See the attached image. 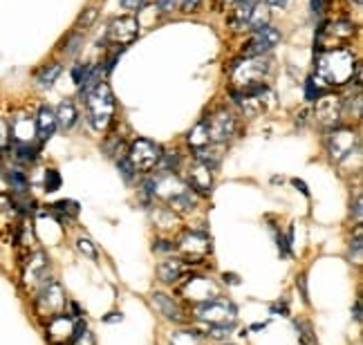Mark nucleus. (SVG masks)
Returning <instances> with one entry per match:
<instances>
[{"label":"nucleus","instance_id":"nucleus-44","mask_svg":"<svg viewBox=\"0 0 363 345\" xmlns=\"http://www.w3.org/2000/svg\"><path fill=\"white\" fill-rule=\"evenodd\" d=\"M121 318H123L121 312H112V314H108L104 320H106V323H117V320H121Z\"/></svg>","mask_w":363,"mask_h":345},{"label":"nucleus","instance_id":"nucleus-40","mask_svg":"<svg viewBox=\"0 0 363 345\" xmlns=\"http://www.w3.org/2000/svg\"><path fill=\"white\" fill-rule=\"evenodd\" d=\"M299 283H296V287H301V294H303V301L308 303L310 298H308V287H305V276H301V278H296Z\"/></svg>","mask_w":363,"mask_h":345},{"label":"nucleus","instance_id":"nucleus-23","mask_svg":"<svg viewBox=\"0 0 363 345\" xmlns=\"http://www.w3.org/2000/svg\"><path fill=\"white\" fill-rule=\"evenodd\" d=\"M171 345H202V334L196 330H179L171 337Z\"/></svg>","mask_w":363,"mask_h":345},{"label":"nucleus","instance_id":"nucleus-27","mask_svg":"<svg viewBox=\"0 0 363 345\" xmlns=\"http://www.w3.org/2000/svg\"><path fill=\"white\" fill-rule=\"evenodd\" d=\"M76 249L81 251L83 256H88L90 260H97V256H99V254H97V249H95V245L90 243L88 238H78V240H76Z\"/></svg>","mask_w":363,"mask_h":345},{"label":"nucleus","instance_id":"nucleus-39","mask_svg":"<svg viewBox=\"0 0 363 345\" xmlns=\"http://www.w3.org/2000/svg\"><path fill=\"white\" fill-rule=\"evenodd\" d=\"M121 7H126V9H139L144 5V0H119Z\"/></svg>","mask_w":363,"mask_h":345},{"label":"nucleus","instance_id":"nucleus-20","mask_svg":"<svg viewBox=\"0 0 363 345\" xmlns=\"http://www.w3.org/2000/svg\"><path fill=\"white\" fill-rule=\"evenodd\" d=\"M56 126H59V128H63V130H70L72 126L76 123V119H78V112H76V106L72 101H61V106L56 108Z\"/></svg>","mask_w":363,"mask_h":345},{"label":"nucleus","instance_id":"nucleus-15","mask_svg":"<svg viewBox=\"0 0 363 345\" xmlns=\"http://www.w3.org/2000/svg\"><path fill=\"white\" fill-rule=\"evenodd\" d=\"M193 262H186V260H164L160 262V267H157V276H160V280L166 283V285H173L177 283L179 278H184V276L189 273V267Z\"/></svg>","mask_w":363,"mask_h":345},{"label":"nucleus","instance_id":"nucleus-21","mask_svg":"<svg viewBox=\"0 0 363 345\" xmlns=\"http://www.w3.org/2000/svg\"><path fill=\"white\" fill-rule=\"evenodd\" d=\"M45 271H48V256H45L43 251H39V254L29 260L27 278H32V283H43L45 280Z\"/></svg>","mask_w":363,"mask_h":345},{"label":"nucleus","instance_id":"nucleus-43","mask_svg":"<svg viewBox=\"0 0 363 345\" xmlns=\"http://www.w3.org/2000/svg\"><path fill=\"white\" fill-rule=\"evenodd\" d=\"M294 184V187H296L303 195H305V198H310V191H308V187H305V182H301V180H294L292 182Z\"/></svg>","mask_w":363,"mask_h":345},{"label":"nucleus","instance_id":"nucleus-47","mask_svg":"<svg viewBox=\"0 0 363 345\" xmlns=\"http://www.w3.org/2000/svg\"><path fill=\"white\" fill-rule=\"evenodd\" d=\"M355 320H361V301L355 303Z\"/></svg>","mask_w":363,"mask_h":345},{"label":"nucleus","instance_id":"nucleus-38","mask_svg":"<svg viewBox=\"0 0 363 345\" xmlns=\"http://www.w3.org/2000/svg\"><path fill=\"white\" fill-rule=\"evenodd\" d=\"M155 251H175V245L171 243V240H157V243L153 245Z\"/></svg>","mask_w":363,"mask_h":345},{"label":"nucleus","instance_id":"nucleus-24","mask_svg":"<svg viewBox=\"0 0 363 345\" xmlns=\"http://www.w3.org/2000/svg\"><path fill=\"white\" fill-rule=\"evenodd\" d=\"M233 332V325H207L204 327V337H209L213 341H226Z\"/></svg>","mask_w":363,"mask_h":345},{"label":"nucleus","instance_id":"nucleus-11","mask_svg":"<svg viewBox=\"0 0 363 345\" xmlns=\"http://www.w3.org/2000/svg\"><path fill=\"white\" fill-rule=\"evenodd\" d=\"M280 43V32L271 25H263L254 29V36L249 41V56H263L271 52Z\"/></svg>","mask_w":363,"mask_h":345},{"label":"nucleus","instance_id":"nucleus-2","mask_svg":"<svg viewBox=\"0 0 363 345\" xmlns=\"http://www.w3.org/2000/svg\"><path fill=\"white\" fill-rule=\"evenodd\" d=\"M85 110H88V121L97 133L108 130L117 110L115 97H112V90L108 83L99 81L93 90L85 92Z\"/></svg>","mask_w":363,"mask_h":345},{"label":"nucleus","instance_id":"nucleus-8","mask_svg":"<svg viewBox=\"0 0 363 345\" xmlns=\"http://www.w3.org/2000/svg\"><path fill=\"white\" fill-rule=\"evenodd\" d=\"M357 148V133L350 128H332L327 135V153L332 162H343Z\"/></svg>","mask_w":363,"mask_h":345},{"label":"nucleus","instance_id":"nucleus-34","mask_svg":"<svg viewBox=\"0 0 363 345\" xmlns=\"http://www.w3.org/2000/svg\"><path fill=\"white\" fill-rule=\"evenodd\" d=\"M97 18V9L95 7H90V9H85V14L81 16V18H78V25H83V29L85 27H90V25H93V20Z\"/></svg>","mask_w":363,"mask_h":345},{"label":"nucleus","instance_id":"nucleus-32","mask_svg":"<svg viewBox=\"0 0 363 345\" xmlns=\"http://www.w3.org/2000/svg\"><path fill=\"white\" fill-rule=\"evenodd\" d=\"M294 323H296V330H299L303 343H308V339H312V327H310V323H305V320H301V318L294 320Z\"/></svg>","mask_w":363,"mask_h":345},{"label":"nucleus","instance_id":"nucleus-1","mask_svg":"<svg viewBox=\"0 0 363 345\" xmlns=\"http://www.w3.org/2000/svg\"><path fill=\"white\" fill-rule=\"evenodd\" d=\"M359 72V63L348 48L323 50L316 59V81L323 86H345Z\"/></svg>","mask_w":363,"mask_h":345},{"label":"nucleus","instance_id":"nucleus-4","mask_svg":"<svg viewBox=\"0 0 363 345\" xmlns=\"http://www.w3.org/2000/svg\"><path fill=\"white\" fill-rule=\"evenodd\" d=\"M269 72V65L263 61V56H249V59L233 65V92H245L256 86H263L265 74Z\"/></svg>","mask_w":363,"mask_h":345},{"label":"nucleus","instance_id":"nucleus-10","mask_svg":"<svg viewBox=\"0 0 363 345\" xmlns=\"http://www.w3.org/2000/svg\"><path fill=\"white\" fill-rule=\"evenodd\" d=\"M341 114H343V106H341V99L334 97V95H325L316 101V110H314V117L319 121V126L323 128L332 130L341 121Z\"/></svg>","mask_w":363,"mask_h":345},{"label":"nucleus","instance_id":"nucleus-41","mask_svg":"<svg viewBox=\"0 0 363 345\" xmlns=\"http://www.w3.org/2000/svg\"><path fill=\"white\" fill-rule=\"evenodd\" d=\"M200 3H202V0H182V9H184V11H191V9H196Z\"/></svg>","mask_w":363,"mask_h":345},{"label":"nucleus","instance_id":"nucleus-29","mask_svg":"<svg viewBox=\"0 0 363 345\" xmlns=\"http://www.w3.org/2000/svg\"><path fill=\"white\" fill-rule=\"evenodd\" d=\"M61 187V175L56 170H48L45 172V191L48 193H52V191H56Z\"/></svg>","mask_w":363,"mask_h":345},{"label":"nucleus","instance_id":"nucleus-26","mask_svg":"<svg viewBox=\"0 0 363 345\" xmlns=\"http://www.w3.org/2000/svg\"><path fill=\"white\" fill-rule=\"evenodd\" d=\"M7 180H9V184H11V187H14L18 193H25V189H27V180H25V175H22L20 170H9Z\"/></svg>","mask_w":363,"mask_h":345},{"label":"nucleus","instance_id":"nucleus-30","mask_svg":"<svg viewBox=\"0 0 363 345\" xmlns=\"http://www.w3.org/2000/svg\"><path fill=\"white\" fill-rule=\"evenodd\" d=\"M117 166H119L121 175H123V180H126V182H132L135 175H137V172H135V168L130 166V162H128L126 157H119V159H117Z\"/></svg>","mask_w":363,"mask_h":345},{"label":"nucleus","instance_id":"nucleus-42","mask_svg":"<svg viewBox=\"0 0 363 345\" xmlns=\"http://www.w3.org/2000/svg\"><path fill=\"white\" fill-rule=\"evenodd\" d=\"M352 213H355V220H357V222H361V195H357V200H355V209H352Z\"/></svg>","mask_w":363,"mask_h":345},{"label":"nucleus","instance_id":"nucleus-28","mask_svg":"<svg viewBox=\"0 0 363 345\" xmlns=\"http://www.w3.org/2000/svg\"><path fill=\"white\" fill-rule=\"evenodd\" d=\"M16 157H18V162H34V159H36V151H34L29 144H18Z\"/></svg>","mask_w":363,"mask_h":345},{"label":"nucleus","instance_id":"nucleus-46","mask_svg":"<svg viewBox=\"0 0 363 345\" xmlns=\"http://www.w3.org/2000/svg\"><path fill=\"white\" fill-rule=\"evenodd\" d=\"M267 3H269L271 7H285L287 0H267Z\"/></svg>","mask_w":363,"mask_h":345},{"label":"nucleus","instance_id":"nucleus-12","mask_svg":"<svg viewBox=\"0 0 363 345\" xmlns=\"http://www.w3.org/2000/svg\"><path fill=\"white\" fill-rule=\"evenodd\" d=\"M186 187L193 191V193H198V195H209L211 189H213V172L209 166H204L202 162H193L186 170Z\"/></svg>","mask_w":363,"mask_h":345},{"label":"nucleus","instance_id":"nucleus-17","mask_svg":"<svg viewBox=\"0 0 363 345\" xmlns=\"http://www.w3.org/2000/svg\"><path fill=\"white\" fill-rule=\"evenodd\" d=\"M153 307H155L157 312H160L164 318L173 320V323H182V318H184V314H182L179 305L173 301L171 296H166V294L155 292V294H153Z\"/></svg>","mask_w":363,"mask_h":345},{"label":"nucleus","instance_id":"nucleus-25","mask_svg":"<svg viewBox=\"0 0 363 345\" xmlns=\"http://www.w3.org/2000/svg\"><path fill=\"white\" fill-rule=\"evenodd\" d=\"M361 226H357L355 231V238L350 240V256H352L355 264H361Z\"/></svg>","mask_w":363,"mask_h":345},{"label":"nucleus","instance_id":"nucleus-48","mask_svg":"<svg viewBox=\"0 0 363 345\" xmlns=\"http://www.w3.org/2000/svg\"><path fill=\"white\" fill-rule=\"evenodd\" d=\"M355 3H357V5H361V0H355Z\"/></svg>","mask_w":363,"mask_h":345},{"label":"nucleus","instance_id":"nucleus-37","mask_svg":"<svg viewBox=\"0 0 363 345\" xmlns=\"http://www.w3.org/2000/svg\"><path fill=\"white\" fill-rule=\"evenodd\" d=\"M72 345H95V337L90 334V332L85 330L81 337H78V339H74V341H72Z\"/></svg>","mask_w":363,"mask_h":345},{"label":"nucleus","instance_id":"nucleus-33","mask_svg":"<svg viewBox=\"0 0 363 345\" xmlns=\"http://www.w3.org/2000/svg\"><path fill=\"white\" fill-rule=\"evenodd\" d=\"M90 72V67H83V65H76L74 70H72V79H74V83L76 86H81L85 81V76Z\"/></svg>","mask_w":363,"mask_h":345},{"label":"nucleus","instance_id":"nucleus-19","mask_svg":"<svg viewBox=\"0 0 363 345\" xmlns=\"http://www.w3.org/2000/svg\"><path fill=\"white\" fill-rule=\"evenodd\" d=\"M355 34V25L350 20H336L332 25H327V29H321V39L327 36L334 43H341V41H348L350 36Z\"/></svg>","mask_w":363,"mask_h":345},{"label":"nucleus","instance_id":"nucleus-9","mask_svg":"<svg viewBox=\"0 0 363 345\" xmlns=\"http://www.w3.org/2000/svg\"><path fill=\"white\" fill-rule=\"evenodd\" d=\"M137 36H139V22L135 16H119L108 27V41L115 43L117 48H126Z\"/></svg>","mask_w":363,"mask_h":345},{"label":"nucleus","instance_id":"nucleus-14","mask_svg":"<svg viewBox=\"0 0 363 345\" xmlns=\"http://www.w3.org/2000/svg\"><path fill=\"white\" fill-rule=\"evenodd\" d=\"M182 292H184L186 298L193 303H204L209 301V298L220 296L218 287L211 283V278H204V276H193V278H189L184 287H182Z\"/></svg>","mask_w":363,"mask_h":345},{"label":"nucleus","instance_id":"nucleus-3","mask_svg":"<svg viewBox=\"0 0 363 345\" xmlns=\"http://www.w3.org/2000/svg\"><path fill=\"white\" fill-rule=\"evenodd\" d=\"M193 314L209 325H235L238 307L229 301V298L215 296L204 303H196Z\"/></svg>","mask_w":363,"mask_h":345},{"label":"nucleus","instance_id":"nucleus-6","mask_svg":"<svg viewBox=\"0 0 363 345\" xmlns=\"http://www.w3.org/2000/svg\"><path fill=\"white\" fill-rule=\"evenodd\" d=\"M65 305H67V298H65V292L63 287L56 283V280H43L41 285V292H39V298H36V309L39 314L45 316V318H54L65 312Z\"/></svg>","mask_w":363,"mask_h":345},{"label":"nucleus","instance_id":"nucleus-5","mask_svg":"<svg viewBox=\"0 0 363 345\" xmlns=\"http://www.w3.org/2000/svg\"><path fill=\"white\" fill-rule=\"evenodd\" d=\"M160 157H162V148L157 146L151 140H135L128 148V162L135 168V172H151L157 164H160Z\"/></svg>","mask_w":363,"mask_h":345},{"label":"nucleus","instance_id":"nucleus-16","mask_svg":"<svg viewBox=\"0 0 363 345\" xmlns=\"http://www.w3.org/2000/svg\"><path fill=\"white\" fill-rule=\"evenodd\" d=\"M36 137L41 142H48L50 137L56 133V128H59V126H56V114H54V110L50 108V106H41L39 108V114H36Z\"/></svg>","mask_w":363,"mask_h":345},{"label":"nucleus","instance_id":"nucleus-18","mask_svg":"<svg viewBox=\"0 0 363 345\" xmlns=\"http://www.w3.org/2000/svg\"><path fill=\"white\" fill-rule=\"evenodd\" d=\"M179 245H182V249H184V251H189L191 256H198V258L207 256L209 251H211V240L204 234H198V231L186 234Z\"/></svg>","mask_w":363,"mask_h":345},{"label":"nucleus","instance_id":"nucleus-22","mask_svg":"<svg viewBox=\"0 0 363 345\" xmlns=\"http://www.w3.org/2000/svg\"><path fill=\"white\" fill-rule=\"evenodd\" d=\"M59 74H61V65L59 63H50V65H45L43 70L39 72L36 83L41 88H52L56 79H59Z\"/></svg>","mask_w":363,"mask_h":345},{"label":"nucleus","instance_id":"nucleus-36","mask_svg":"<svg viewBox=\"0 0 363 345\" xmlns=\"http://www.w3.org/2000/svg\"><path fill=\"white\" fill-rule=\"evenodd\" d=\"M81 41H83V39L78 36V34H72V39L67 41V45H65V48H67L65 52H67V54H74V52L78 50V45H81Z\"/></svg>","mask_w":363,"mask_h":345},{"label":"nucleus","instance_id":"nucleus-7","mask_svg":"<svg viewBox=\"0 0 363 345\" xmlns=\"http://www.w3.org/2000/svg\"><path fill=\"white\" fill-rule=\"evenodd\" d=\"M204 126H207V135H209L211 144L229 142L235 133V119L226 108H220V110L211 112L209 117H204Z\"/></svg>","mask_w":363,"mask_h":345},{"label":"nucleus","instance_id":"nucleus-31","mask_svg":"<svg viewBox=\"0 0 363 345\" xmlns=\"http://www.w3.org/2000/svg\"><path fill=\"white\" fill-rule=\"evenodd\" d=\"M54 209L74 217V215L78 213V204H76V202H72V200H61V202H56V204H54Z\"/></svg>","mask_w":363,"mask_h":345},{"label":"nucleus","instance_id":"nucleus-45","mask_svg":"<svg viewBox=\"0 0 363 345\" xmlns=\"http://www.w3.org/2000/svg\"><path fill=\"white\" fill-rule=\"evenodd\" d=\"M222 278H224V283H229V285H238V283H240V280H238L235 273H224Z\"/></svg>","mask_w":363,"mask_h":345},{"label":"nucleus","instance_id":"nucleus-35","mask_svg":"<svg viewBox=\"0 0 363 345\" xmlns=\"http://www.w3.org/2000/svg\"><path fill=\"white\" fill-rule=\"evenodd\" d=\"M157 7H160L162 14H171V11L177 7V0H157Z\"/></svg>","mask_w":363,"mask_h":345},{"label":"nucleus","instance_id":"nucleus-13","mask_svg":"<svg viewBox=\"0 0 363 345\" xmlns=\"http://www.w3.org/2000/svg\"><path fill=\"white\" fill-rule=\"evenodd\" d=\"M74 325H76V318L67 316L65 312L54 316L48 320V339L54 345H63V343H72L74 339Z\"/></svg>","mask_w":363,"mask_h":345}]
</instances>
